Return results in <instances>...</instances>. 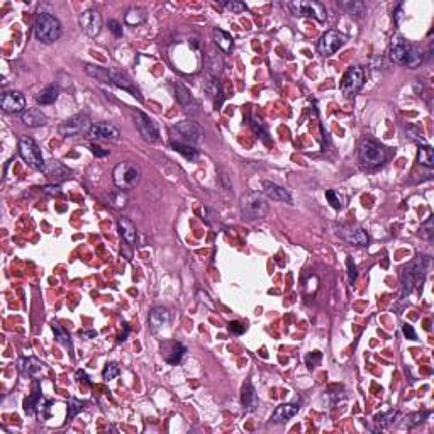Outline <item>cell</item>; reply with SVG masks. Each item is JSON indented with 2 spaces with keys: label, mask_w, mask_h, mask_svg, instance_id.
Here are the masks:
<instances>
[{
  "label": "cell",
  "mask_w": 434,
  "mask_h": 434,
  "mask_svg": "<svg viewBox=\"0 0 434 434\" xmlns=\"http://www.w3.org/2000/svg\"><path fill=\"white\" fill-rule=\"evenodd\" d=\"M429 270V258L419 256L414 262H411L406 268L402 270L400 282H402V292L404 295H409L417 285H421L424 277L427 275Z\"/></svg>",
  "instance_id": "6da1fadb"
},
{
  "label": "cell",
  "mask_w": 434,
  "mask_h": 434,
  "mask_svg": "<svg viewBox=\"0 0 434 434\" xmlns=\"http://www.w3.org/2000/svg\"><path fill=\"white\" fill-rule=\"evenodd\" d=\"M34 32L36 37L45 45H50V42H55L60 39L61 36V24L60 21L51 16V14L46 12H39L36 17V24H34Z\"/></svg>",
  "instance_id": "7a4b0ae2"
},
{
  "label": "cell",
  "mask_w": 434,
  "mask_h": 434,
  "mask_svg": "<svg viewBox=\"0 0 434 434\" xmlns=\"http://www.w3.org/2000/svg\"><path fill=\"white\" fill-rule=\"evenodd\" d=\"M241 210H243L246 219H249V221L263 219L270 212L268 199L263 194H259V192L244 194L241 197Z\"/></svg>",
  "instance_id": "3957f363"
},
{
  "label": "cell",
  "mask_w": 434,
  "mask_h": 434,
  "mask_svg": "<svg viewBox=\"0 0 434 434\" xmlns=\"http://www.w3.org/2000/svg\"><path fill=\"white\" fill-rule=\"evenodd\" d=\"M114 183L119 190H131L141 180V168L133 161L119 163L112 173Z\"/></svg>",
  "instance_id": "277c9868"
},
{
  "label": "cell",
  "mask_w": 434,
  "mask_h": 434,
  "mask_svg": "<svg viewBox=\"0 0 434 434\" xmlns=\"http://www.w3.org/2000/svg\"><path fill=\"white\" fill-rule=\"evenodd\" d=\"M358 158L363 166L375 168L383 165L385 160H387V153H385L382 144H378L373 139H365L358 148Z\"/></svg>",
  "instance_id": "5b68a950"
},
{
  "label": "cell",
  "mask_w": 434,
  "mask_h": 434,
  "mask_svg": "<svg viewBox=\"0 0 434 434\" xmlns=\"http://www.w3.org/2000/svg\"><path fill=\"white\" fill-rule=\"evenodd\" d=\"M19 153H21L22 160L31 168H34V170H45L46 168L41 149L32 138H27V136L21 138V141H19Z\"/></svg>",
  "instance_id": "8992f818"
},
{
  "label": "cell",
  "mask_w": 434,
  "mask_h": 434,
  "mask_svg": "<svg viewBox=\"0 0 434 434\" xmlns=\"http://www.w3.org/2000/svg\"><path fill=\"white\" fill-rule=\"evenodd\" d=\"M288 9H290L295 16H300V17L312 16L319 22H324L327 19L326 7L322 6L321 2H316V0H295V2L288 4Z\"/></svg>",
  "instance_id": "52a82bcc"
},
{
  "label": "cell",
  "mask_w": 434,
  "mask_h": 434,
  "mask_svg": "<svg viewBox=\"0 0 434 434\" xmlns=\"http://www.w3.org/2000/svg\"><path fill=\"white\" fill-rule=\"evenodd\" d=\"M365 83V71L360 66H351L346 70V73L341 80V92L344 97H353L361 90Z\"/></svg>",
  "instance_id": "ba28073f"
},
{
  "label": "cell",
  "mask_w": 434,
  "mask_h": 434,
  "mask_svg": "<svg viewBox=\"0 0 434 434\" xmlns=\"http://www.w3.org/2000/svg\"><path fill=\"white\" fill-rule=\"evenodd\" d=\"M133 117H134V124H136L139 134H141L146 141L156 143L158 139H160V129H158L156 122H154L149 115L136 110V112H133Z\"/></svg>",
  "instance_id": "9c48e42d"
},
{
  "label": "cell",
  "mask_w": 434,
  "mask_h": 434,
  "mask_svg": "<svg viewBox=\"0 0 434 434\" xmlns=\"http://www.w3.org/2000/svg\"><path fill=\"white\" fill-rule=\"evenodd\" d=\"M90 127H92V124L86 115H75V117H71L66 120V122L61 124V126L58 127V133H60L61 136L73 138V136H78V134L89 133Z\"/></svg>",
  "instance_id": "30bf717a"
},
{
  "label": "cell",
  "mask_w": 434,
  "mask_h": 434,
  "mask_svg": "<svg viewBox=\"0 0 434 434\" xmlns=\"http://www.w3.org/2000/svg\"><path fill=\"white\" fill-rule=\"evenodd\" d=\"M80 27L86 36L95 37L100 34V29H102V16L95 11V9H86L85 12L80 14Z\"/></svg>",
  "instance_id": "8fae6325"
},
{
  "label": "cell",
  "mask_w": 434,
  "mask_h": 434,
  "mask_svg": "<svg viewBox=\"0 0 434 434\" xmlns=\"http://www.w3.org/2000/svg\"><path fill=\"white\" fill-rule=\"evenodd\" d=\"M344 36L341 34V32L337 31H327L324 36L321 37L319 45H317V51H319L321 56H331L334 55V53L339 50L341 46L344 45Z\"/></svg>",
  "instance_id": "7c38bea8"
},
{
  "label": "cell",
  "mask_w": 434,
  "mask_h": 434,
  "mask_svg": "<svg viewBox=\"0 0 434 434\" xmlns=\"http://www.w3.org/2000/svg\"><path fill=\"white\" fill-rule=\"evenodd\" d=\"M0 105H2L4 112L7 114H24L26 109V97L17 90H9L4 92L2 99H0Z\"/></svg>",
  "instance_id": "4fadbf2b"
},
{
  "label": "cell",
  "mask_w": 434,
  "mask_h": 434,
  "mask_svg": "<svg viewBox=\"0 0 434 434\" xmlns=\"http://www.w3.org/2000/svg\"><path fill=\"white\" fill-rule=\"evenodd\" d=\"M173 131H177L183 139H185V141H189L192 144L200 143L202 138H204V129H202L197 122H194V120H183V122H178L177 126H173Z\"/></svg>",
  "instance_id": "5bb4252c"
},
{
  "label": "cell",
  "mask_w": 434,
  "mask_h": 434,
  "mask_svg": "<svg viewBox=\"0 0 434 434\" xmlns=\"http://www.w3.org/2000/svg\"><path fill=\"white\" fill-rule=\"evenodd\" d=\"M409 51H411V45H409V42L404 39L402 36H394L392 37V41H390L388 55H390V60H392L394 63L406 66Z\"/></svg>",
  "instance_id": "9a60e30c"
},
{
  "label": "cell",
  "mask_w": 434,
  "mask_h": 434,
  "mask_svg": "<svg viewBox=\"0 0 434 434\" xmlns=\"http://www.w3.org/2000/svg\"><path fill=\"white\" fill-rule=\"evenodd\" d=\"M120 136L119 129L112 126V124L107 122H99V124H92L90 131H89V138L90 139H102V141H117Z\"/></svg>",
  "instance_id": "2e32d148"
},
{
  "label": "cell",
  "mask_w": 434,
  "mask_h": 434,
  "mask_svg": "<svg viewBox=\"0 0 434 434\" xmlns=\"http://www.w3.org/2000/svg\"><path fill=\"white\" fill-rule=\"evenodd\" d=\"M263 195L268 200H277V202H285V204H293L292 194L288 192L285 187H280L273 182L265 180L263 182Z\"/></svg>",
  "instance_id": "e0dca14e"
},
{
  "label": "cell",
  "mask_w": 434,
  "mask_h": 434,
  "mask_svg": "<svg viewBox=\"0 0 434 434\" xmlns=\"http://www.w3.org/2000/svg\"><path fill=\"white\" fill-rule=\"evenodd\" d=\"M168 322H170V314H168L166 309L154 307L153 311L149 312V329H151L154 334L165 331Z\"/></svg>",
  "instance_id": "ac0fdd59"
},
{
  "label": "cell",
  "mask_w": 434,
  "mask_h": 434,
  "mask_svg": "<svg viewBox=\"0 0 434 434\" xmlns=\"http://www.w3.org/2000/svg\"><path fill=\"white\" fill-rule=\"evenodd\" d=\"M107 73H109L110 81H112L115 86H119V89H122V90L131 92V94H138L136 89H134L133 80L126 75V71H122V70H119V68H115V66H112V68L107 70Z\"/></svg>",
  "instance_id": "d6986e66"
},
{
  "label": "cell",
  "mask_w": 434,
  "mask_h": 434,
  "mask_svg": "<svg viewBox=\"0 0 434 434\" xmlns=\"http://www.w3.org/2000/svg\"><path fill=\"white\" fill-rule=\"evenodd\" d=\"M241 402H243V406L248 412H253L254 409L258 407V395L251 382L243 383V388H241Z\"/></svg>",
  "instance_id": "ffe728a7"
},
{
  "label": "cell",
  "mask_w": 434,
  "mask_h": 434,
  "mask_svg": "<svg viewBox=\"0 0 434 434\" xmlns=\"http://www.w3.org/2000/svg\"><path fill=\"white\" fill-rule=\"evenodd\" d=\"M298 404H280L275 412L272 414V421L277 422V424H282V422H287L288 419H292L295 414L298 412Z\"/></svg>",
  "instance_id": "44dd1931"
},
{
  "label": "cell",
  "mask_w": 434,
  "mask_h": 434,
  "mask_svg": "<svg viewBox=\"0 0 434 434\" xmlns=\"http://www.w3.org/2000/svg\"><path fill=\"white\" fill-rule=\"evenodd\" d=\"M117 226H119V231H120V236L122 239L126 241L127 244H134L138 239V231H136V226H134L127 217H120L117 221Z\"/></svg>",
  "instance_id": "7402d4cb"
},
{
  "label": "cell",
  "mask_w": 434,
  "mask_h": 434,
  "mask_svg": "<svg viewBox=\"0 0 434 434\" xmlns=\"http://www.w3.org/2000/svg\"><path fill=\"white\" fill-rule=\"evenodd\" d=\"M337 7L341 11H344L348 16L356 19L363 17V14L366 12V6L363 2H360V0H343V2H337Z\"/></svg>",
  "instance_id": "603a6c76"
},
{
  "label": "cell",
  "mask_w": 434,
  "mask_h": 434,
  "mask_svg": "<svg viewBox=\"0 0 434 434\" xmlns=\"http://www.w3.org/2000/svg\"><path fill=\"white\" fill-rule=\"evenodd\" d=\"M46 115L41 112L39 109H27L26 112L22 114V122L26 124L27 127H41L46 124Z\"/></svg>",
  "instance_id": "cb8c5ba5"
},
{
  "label": "cell",
  "mask_w": 434,
  "mask_h": 434,
  "mask_svg": "<svg viewBox=\"0 0 434 434\" xmlns=\"http://www.w3.org/2000/svg\"><path fill=\"white\" fill-rule=\"evenodd\" d=\"M175 92H177L178 102H180L187 110H192V109L197 107V102H195V99L192 97L190 90L187 89L183 83H180V81H177V83H175Z\"/></svg>",
  "instance_id": "d4e9b609"
},
{
  "label": "cell",
  "mask_w": 434,
  "mask_h": 434,
  "mask_svg": "<svg viewBox=\"0 0 434 434\" xmlns=\"http://www.w3.org/2000/svg\"><path fill=\"white\" fill-rule=\"evenodd\" d=\"M205 66H207V73L217 78V76L223 73V58H221V55H217L215 51H209L205 60Z\"/></svg>",
  "instance_id": "484cf974"
},
{
  "label": "cell",
  "mask_w": 434,
  "mask_h": 434,
  "mask_svg": "<svg viewBox=\"0 0 434 434\" xmlns=\"http://www.w3.org/2000/svg\"><path fill=\"white\" fill-rule=\"evenodd\" d=\"M344 238L350 241L351 244H356V246H366L370 243V238L366 234V231H363L361 228H356V229H351L348 233L344 234Z\"/></svg>",
  "instance_id": "4316f807"
},
{
  "label": "cell",
  "mask_w": 434,
  "mask_h": 434,
  "mask_svg": "<svg viewBox=\"0 0 434 434\" xmlns=\"http://www.w3.org/2000/svg\"><path fill=\"white\" fill-rule=\"evenodd\" d=\"M56 99H58V89H55V86H46L45 90H41L39 94L36 95V102L41 105L55 104Z\"/></svg>",
  "instance_id": "83f0119b"
},
{
  "label": "cell",
  "mask_w": 434,
  "mask_h": 434,
  "mask_svg": "<svg viewBox=\"0 0 434 434\" xmlns=\"http://www.w3.org/2000/svg\"><path fill=\"white\" fill-rule=\"evenodd\" d=\"M214 39H215V45L224 53H229L231 48H233V37H231L228 32L221 31V29H214Z\"/></svg>",
  "instance_id": "f1b7e54d"
},
{
  "label": "cell",
  "mask_w": 434,
  "mask_h": 434,
  "mask_svg": "<svg viewBox=\"0 0 434 434\" xmlns=\"http://www.w3.org/2000/svg\"><path fill=\"white\" fill-rule=\"evenodd\" d=\"M144 21H146V11L141 7L129 9L127 14H126V22L129 24V26H138V24H141Z\"/></svg>",
  "instance_id": "f546056e"
},
{
  "label": "cell",
  "mask_w": 434,
  "mask_h": 434,
  "mask_svg": "<svg viewBox=\"0 0 434 434\" xmlns=\"http://www.w3.org/2000/svg\"><path fill=\"white\" fill-rule=\"evenodd\" d=\"M45 171L48 177H53V178H56V180H63V178L70 175V170H66L61 163H53V165L45 168Z\"/></svg>",
  "instance_id": "4dcf8cb0"
},
{
  "label": "cell",
  "mask_w": 434,
  "mask_h": 434,
  "mask_svg": "<svg viewBox=\"0 0 434 434\" xmlns=\"http://www.w3.org/2000/svg\"><path fill=\"white\" fill-rule=\"evenodd\" d=\"M419 163H421L422 166H427V168L434 166V149L431 146L419 148Z\"/></svg>",
  "instance_id": "1f68e13d"
},
{
  "label": "cell",
  "mask_w": 434,
  "mask_h": 434,
  "mask_svg": "<svg viewBox=\"0 0 434 434\" xmlns=\"http://www.w3.org/2000/svg\"><path fill=\"white\" fill-rule=\"evenodd\" d=\"M22 370H24V373L31 375V377H37V375L42 371V363L36 358H29V360L24 361Z\"/></svg>",
  "instance_id": "d6a6232c"
},
{
  "label": "cell",
  "mask_w": 434,
  "mask_h": 434,
  "mask_svg": "<svg viewBox=\"0 0 434 434\" xmlns=\"http://www.w3.org/2000/svg\"><path fill=\"white\" fill-rule=\"evenodd\" d=\"M171 148L175 149L177 153L183 154V156H185L187 160H190V161H194V160H197V158H199V154H197V151H195L194 148L185 146V144H182V143H171Z\"/></svg>",
  "instance_id": "836d02e7"
},
{
  "label": "cell",
  "mask_w": 434,
  "mask_h": 434,
  "mask_svg": "<svg viewBox=\"0 0 434 434\" xmlns=\"http://www.w3.org/2000/svg\"><path fill=\"white\" fill-rule=\"evenodd\" d=\"M85 71H86V75L92 76V78H97L100 81H109L110 80L107 71H105L104 68H100V66H97V65H86Z\"/></svg>",
  "instance_id": "e575fe53"
},
{
  "label": "cell",
  "mask_w": 434,
  "mask_h": 434,
  "mask_svg": "<svg viewBox=\"0 0 434 434\" xmlns=\"http://www.w3.org/2000/svg\"><path fill=\"white\" fill-rule=\"evenodd\" d=\"M39 399H41V394L36 392V394L29 395V397L24 400V412H26L27 416H34L37 404H39Z\"/></svg>",
  "instance_id": "d590c367"
},
{
  "label": "cell",
  "mask_w": 434,
  "mask_h": 434,
  "mask_svg": "<svg viewBox=\"0 0 434 434\" xmlns=\"http://www.w3.org/2000/svg\"><path fill=\"white\" fill-rule=\"evenodd\" d=\"M53 332H55V337H56V341L60 344H63L65 348H68V350H71V341H70V336L66 334V332L61 329V326L60 324H56V322H53Z\"/></svg>",
  "instance_id": "8d00e7d4"
},
{
  "label": "cell",
  "mask_w": 434,
  "mask_h": 434,
  "mask_svg": "<svg viewBox=\"0 0 434 434\" xmlns=\"http://www.w3.org/2000/svg\"><path fill=\"white\" fill-rule=\"evenodd\" d=\"M110 204H112V207H115V209H124L127 204V195L124 190H117V192H112L109 197Z\"/></svg>",
  "instance_id": "74e56055"
},
{
  "label": "cell",
  "mask_w": 434,
  "mask_h": 434,
  "mask_svg": "<svg viewBox=\"0 0 434 434\" xmlns=\"http://www.w3.org/2000/svg\"><path fill=\"white\" fill-rule=\"evenodd\" d=\"M422 63V53L417 50V48L411 46V51H409V56H407V61H406V66L409 68H416Z\"/></svg>",
  "instance_id": "f35d334b"
},
{
  "label": "cell",
  "mask_w": 434,
  "mask_h": 434,
  "mask_svg": "<svg viewBox=\"0 0 434 434\" xmlns=\"http://www.w3.org/2000/svg\"><path fill=\"white\" fill-rule=\"evenodd\" d=\"M119 373H120L119 366L115 365V363H109V365H107V366H105V368H104V373H102V377H104V380H105V382H110V380H114L115 377H119Z\"/></svg>",
  "instance_id": "ab89813d"
},
{
  "label": "cell",
  "mask_w": 434,
  "mask_h": 434,
  "mask_svg": "<svg viewBox=\"0 0 434 434\" xmlns=\"http://www.w3.org/2000/svg\"><path fill=\"white\" fill-rule=\"evenodd\" d=\"M432 234H434V219L432 217H429V219L421 226V236L424 239L431 241L432 239Z\"/></svg>",
  "instance_id": "60d3db41"
},
{
  "label": "cell",
  "mask_w": 434,
  "mask_h": 434,
  "mask_svg": "<svg viewBox=\"0 0 434 434\" xmlns=\"http://www.w3.org/2000/svg\"><path fill=\"white\" fill-rule=\"evenodd\" d=\"M426 417H427L426 412H422V414H421V412L411 414L409 417H406V422H404V426H406V427H414V426H417V424H421Z\"/></svg>",
  "instance_id": "b9f144b4"
},
{
  "label": "cell",
  "mask_w": 434,
  "mask_h": 434,
  "mask_svg": "<svg viewBox=\"0 0 434 434\" xmlns=\"http://www.w3.org/2000/svg\"><path fill=\"white\" fill-rule=\"evenodd\" d=\"M83 411V402L76 399H70V406H68V419L76 417V414Z\"/></svg>",
  "instance_id": "7bdbcfd3"
},
{
  "label": "cell",
  "mask_w": 434,
  "mask_h": 434,
  "mask_svg": "<svg viewBox=\"0 0 434 434\" xmlns=\"http://www.w3.org/2000/svg\"><path fill=\"white\" fill-rule=\"evenodd\" d=\"M183 353H185V348H183L182 344H178L177 348L171 351V355L168 356V363H171V365H177V363H180V360H182Z\"/></svg>",
  "instance_id": "ee69618b"
},
{
  "label": "cell",
  "mask_w": 434,
  "mask_h": 434,
  "mask_svg": "<svg viewBox=\"0 0 434 434\" xmlns=\"http://www.w3.org/2000/svg\"><path fill=\"white\" fill-rule=\"evenodd\" d=\"M221 6L226 7V9H228V11H231V12H236V14L246 11V6H244V4H243V2H236V0H231V2H223Z\"/></svg>",
  "instance_id": "f6af8a7d"
},
{
  "label": "cell",
  "mask_w": 434,
  "mask_h": 434,
  "mask_svg": "<svg viewBox=\"0 0 434 434\" xmlns=\"http://www.w3.org/2000/svg\"><path fill=\"white\" fill-rule=\"evenodd\" d=\"M326 199L329 200V204H331V207L332 209H341V207H343V204H341V199H339V195L336 194L334 190H327L326 192Z\"/></svg>",
  "instance_id": "bcb514c9"
},
{
  "label": "cell",
  "mask_w": 434,
  "mask_h": 434,
  "mask_svg": "<svg viewBox=\"0 0 434 434\" xmlns=\"http://www.w3.org/2000/svg\"><path fill=\"white\" fill-rule=\"evenodd\" d=\"M394 417H395V411H388L387 414H385V416H378V417H377V422H378L382 427H387V426H390V422L394 421Z\"/></svg>",
  "instance_id": "7dc6e473"
},
{
  "label": "cell",
  "mask_w": 434,
  "mask_h": 434,
  "mask_svg": "<svg viewBox=\"0 0 434 434\" xmlns=\"http://www.w3.org/2000/svg\"><path fill=\"white\" fill-rule=\"evenodd\" d=\"M205 90L209 92L210 95H217V94H219V81H217V78L210 76L209 81L205 83Z\"/></svg>",
  "instance_id": "c3c4849f"
},
{
  "label": "cell",
  "mask_w": 434,
  "mask_h": 434,
  "mask_svg": "<svg viewBox=\"0 0 434 434\" xmlns=\"http://www.w3.org/2000/svg\"><path fill=\"white\" fill-rule=\"evenodd\" d=\"M228 329H229V332H233V334L239 336V334H243V332L246 331V327L241 324V322L233 321V322H229V324H228Z\"/></svg>",
  "instance_id": "681fc988"
},
{
  "label": "cell",
  "mask_w": 434,
  "mask_h": 434,
  "mask_svg": "<svg viewBox=\"0 0 434 434\" xmlns=\"http://www.w3.org/2000/svg\"><path fill=\"white\" fill-rule=\"evenodd\" d=\"M346 265H348V280H350V283H353L355 278H356V267H355L351 256H348V259H346Z\"/></svg>",
  "instance_id": "f907efd6"
},
{
  "label": "cell",
  "mask_w": 434,
  "mask_h": 434,
  "mask_svg": "<svg viewBox=\"0 0 434 434\" xmlns=\"http://www.w3.org/2000/svg\"><path fill=\"white\" fill-rule=\"evenodd\" d=\"M402 332H404V336H406L407 339H416V337H417L416 331H414V327L411 324H407V322L402 326Z\"/></svg>",
  "instance_id": "816d5d0a"
},
{
  "label": "cell",
  "mask_w": 434,
  "mask_h": 434,
  "mask_svg": "<svg viewBox=\"0 0 434 434\" xmlns=\"http://www.w3.org/2000/svg\"><path fill=\"white\" fill-rule=\"evenodd\" d=\"M109 29H110V31H112L117 37L122 36V27H120V24H119L117 21H109Z\"/></svg>",
  "instance_id": "f5cc1de1"
},
{
  "label": "cell",
  "mask_w": 434,
  "mask_h": 434,
  "mask_svg": "<svg viewBox=\"0 0 434 434\" xmlns=\"http://www.w3.org/2000/svg\"><path fill=\"white\" fill-rule=\"evenodd\" d=\"M90 149H92V153H94L95 156H100V158H104V156H107V154H109L107 149H102L100 146H97V144H92Z\"/></svg>",
  "instance_id": "db71d44e"
},
{
  "label": "cell",
  "mask_w": 434,
  "mask_h": 434,
  "mask_svg": "<svg viewBox=\"0 0 434 434\" xmlns=\"http://www.w3.org/2000/svg\"><path fill=\"white\" fill-rule=\"evenodd\" d=\"M45 194H48V195H61V189L58 185H46L45 187Z\"/></svg>",
  "instance_id": "11a10c76"
},
{
  "label": "cell",
  "mask_w": 434,
  "mask_h": 434,
  "mask_svg": "<svg viewBox=\"0 0 434 434\" xmlns=\"http://www.w3.org/2000/svg\"><path fill=\"white\" fill-rule=\"evenodd\" d=\"M314 356H316V358H314V360H312V355H311V356H307V366H309V368H314V366H316V363H317V361H319V360H321V353H316Z\"/></svg>",
  "instance_id": "9f6ffc18"
}]
</instances>
